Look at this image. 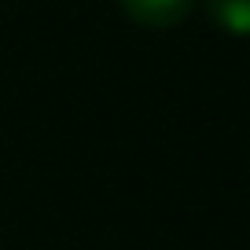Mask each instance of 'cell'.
<instances>
[{"label": "cell", "mask_w": 250, "mask_h": 250, "mask_svg": "<svg viewBox=\"0 0 250 250\" xmlns=\"http://www.w3.org/2000/svg\"><path fill=\"white\" fill-rule=\"evenodd\" d=\"M203 4L217 30L232 37H250V0H203Z\"/></svg>", "instance_id": "obj_2"}, {"label": "cell", "mask_w": 250, "mask_h": 250, "mask_svg": "<svg viewBox=\"0 0 250 250\" xmlns=\"http://www.w3.org/2000/svg\"><path fill=\"white\" fill-rule=\"evenodd\" d=\"M118 8L125 11V19L144 30H169V26H180L195 0H118Z\"/></svg>", "instance_id": "obj_1"}]
</instances>
